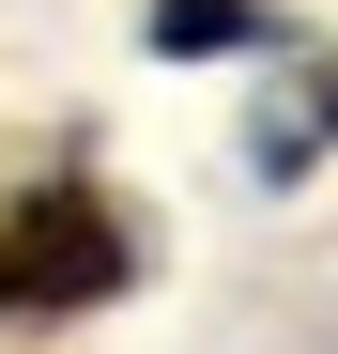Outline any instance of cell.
<instances>
[{"label": "cell", "instance_id": "cell-1", "mask_svg": "<svg viewBox=\"0 0 338 354\" xmlns=\"http://www.w3.org/2000/svg\"><path fill=\"white\" fill-rule=\"evenodd\" d=\"M139 292V216L92 154H46L31 185H0V324H77Z\"/></svg>", "mask_w": 338, "mask_h": 354}, {"label": "cell", "instance_id": "cell-2", "mask_svg": "<svg viewBox=\"0 0 338 354\" xmlns=\"http://www.w3.org/2000/svg\"><path fill=\"white\" fill-rule=\"evenodd\" d=\"M323 154H338V46H323V62H292V93L246 124V169H261V185H308Z\"/></svg>", "mask_w": 338, "mask_h": 354}, {"label": "cell", "instance_id": "cell-3", "mask_svg": "<svg viewBox=\"0 0 338 354\" xmlns=\"http://www.w3.org/2000/svg\"><path fill=\"white\" fill-rule=\"evenodd\" d=\"M246 46L292 62V0H154V62H246Z\"/></svg>", "mask_w": 338, "mask_h": 354}]
</instances>
